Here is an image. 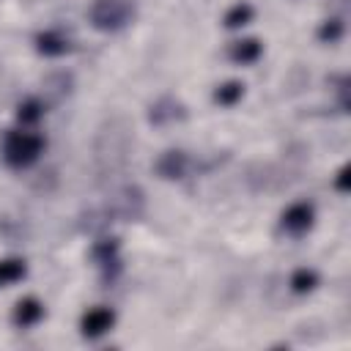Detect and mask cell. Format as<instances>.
<instances>
[{
  "label": "cell",
  "instance_id": "6da1fadb",
  "mask_svg": "<svg viewBox=\"0 0 351 351\" xmlns=\"http://www.w3.org/2000/svg\"><path fill=\"white\" fill-rule=\"evenodd\" d=\"M44 151V137L33 132H8L3 143V159L11 167H27L33 165Z\"/></svg>",
  "mask_w": 351,
  "mask_h": 351
},
{
  "label": "cell",
  "instance_id": "7a4b0ae2",
  "mask_svg": "<svg viewBox=\"0 0 351 351\" xmlns=\"http://www.w3.org/2000/svg\"><path fill=\"white\" fill-rule=\"evenodd\" d=\"M134 5L132 0H93L90 5V22L99 30H121L132 22Z\"/></svg>",
  "mask_w": 351,
  "mask_h": 351
},
{
  "label": "cell",
  "instance_id": "3957f363",
  "mask_svg": "<svg viewBox=\"0 0 351 351\" xmlns=\"http://www.w3.org/2000/svg\"><path fill=\"white\" fill-rule=\"evenodd\" d=\"M115 324V313L110 307H90L82 321H80V329L85 337H101L104 332H110Z\"/></svg>",
  "mask_w": 351,
  "mask_h": 351
},
{
  "label": "cell",
  "instance_id": "277c9868",
  "mask_svg": "<svg viewBox=\"0 0 351 351\" xmlns=\"http://www.w3.org/2000/svg\"><path fill=\"white\" fill-rule=\"evenodd\" d=\"M315 219V211L310 203H293L282 211V228L288 233H304Z\"/></svg>",
  "mask_w": 351,
  "mask_h": 351
},
{
  "label": "cell",
  "instance_id": "5b68a950",
  "mask_svg": "<svg viewBox=\"0 0 351 351\" xmlns=\"http://www.w3.org/2000/svg\"><path fill=\"white\" fill-rule=\"evenodd\" d=\"M44 318V304L36 296H25L14 307V324L16 326H36Z\"/></svg>",
  "mask_w": 351,
  "mask_h": 351
},
{
  "label": "cell",
  "instance_id": "8992f818",
  "mask_svg": "<svg viewBox=\"0 0 351 351\" xmlns=\"http://www.w3.org/2000/svg\"><path fill=\"white\" fill-rule=\"evenodd\" d=\"M36 49L41 55H49V58H58V55H66L69 52V38L58 30H44L36 36Z\"/></svg>",
  "mask_w": 351,
  "mask_h": 351
},
{
  "label": "cell",
  "instance_id": "52a82bcc",
  "mask_svg": "<svg viewBox=\"0 0 351 351\" xmlns=\"http://www.w3.org/2000/svg\"><path fill=\"white\" fill-rule=\"evenodd\" d=\"M156 170H159L162 178H181L186 173V156L181 151H167V154L159 156Z\"/></svg>",
  "mask_w": 351,
  "mask_h": 351
},
{
  "label": "cell",
  "instance_id": "ba28073f",
  "mask_svg": "<svg viewBox=\"0 0 351 351\" xmlns=\"http://www.w3.org/2000/svg\"><path fill=\"white\" fill-rule=\"evenodd\" d=\"M261 52H263V47H261L258 38H244V41H236V44L230 47V58H233L236 63H241V66L255 63V60L261 58Z\"/></svg>",
  "mask_w": 351,
  "mask_h": 351
},
{
  "label": "cell",
  "instance_id": "9c48e42d",
  "mask_svg": "<svg viewBox=\"0 0 351 351\" xmlns=\"http://www.w3.org/2000/svg\"><path fill=\"white\" fill-rule=\"evenodd\" d=\"M25 261H19V258H5V261H0V288H5V285H14V282H19L22 277H25Z\"/></svg>",
  "mask_w": 351,
  "mask_h": 351
},
{
  "label": "cell",
  "instance_id": "30bf717a",
  "mask_svg": "<svg viewBox=\"0 0 351 351\" xmlns=\"http://www.w3.org/2000/svg\"><path fill=\"white\" fill-rule=\"evenodd\" d=\"M252 5L250 3H236V5H230L228 8V14H225V27H230V30H236V27H244V25H250L252 22Z\"/></svg>",
  "mask_w": 351,
  "mask_h": 351
},
{
  "label": "cell",
  "instance_id": "8fae6325",
  "mask_svg": "<svg viewBox=\"0 0 351 351\" xmlns=\"http://www.w3.org/2000/svg\"><path fill=\"white\" fill-rule=\"evenodd\" d=\"M93 258L101 269H110V266H118V241L115 239H104L93 247Z\"/></svg>",
  "mask_w": 351,
  "mask_h": 351
},
{
  "label": "cell",
  "instance_id": "7c38bea8",
  "mask_svg": "<svg viewBox=\"0 0 351 351\" xmlns=\"http://www.w3.org/2000/svg\"><path fill=\"white\" fill-rule=\"evenodd\" d=\"M241 96H244V85H241L239 80H228V82H222V85L214 90V99H217L222 107H233Z\"/></svg>",
  "mask_w": 351,
  "mask_h": 351
},
{
  "label": "cell",
  "instance_id": "4fadbf2b",
  "mask_svg": "<svg viewBox=\"0 0 351 351\" xmlns=\"http://www.w3.org/2000/svg\"><path fill=\"white\" fill-rule=\"evenodd\" d=\"M41 115H44V104H41L38 99H25V101H19V107H16V121L25 123V126L36 123Z\"/></svg>",
  "mask_w": 351,
  "mask_h": 351
},
{
  "label": "cell",
  "instance_id": "5bb4252c",
  "mask_svg": "<svg viewBox=\"0 0 351 351\" xmlns=\"http://www.w3.org/2000/svg\"><path fill=\"white\" fill-rule=\"evenodd\" d=\"M318 285V274L313 271V269H296L293 274H291V288L296 291V293H307V291H313Z\"/></svg>",
  "mask_w": 351,
  "mask_h": 351
},
{
  "label": "cell",
  "instance_id": "9a60e30c",
  "mask_svg": "<svg viewBox=\"0 0 351 351\" xmlns=\"http://www.w3.org/2000/svg\"><path fill=\"white\" fill-rule=\"evenodd\" d=\"M340 33H343L340 19H329V22H324V27H321V38H324V41H335V38H340Z\"/></svg>",
  "mask_w": 351,
  "mask_h": 351
},
{
  "label": "cell",
  "instance_id": "2e32d148",
  "mask_svg": "<svg viewBox=\"0 0 351 351\" xmlns=\"http://www.w3.org/2000/svg\"><path fill=\"white\" fill-rule=\"evenodd\" d=\"M335 186H337V189H343V192L348 189V167H343V170L337 173V181H335Z\"/></svg>",
  "mask_w": 351,
  "mask_h": 351
}]
</instances>
